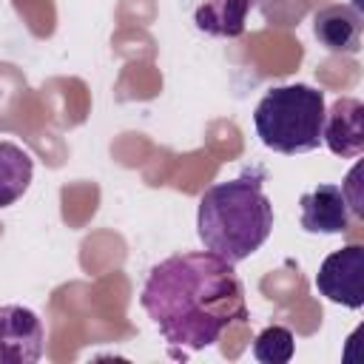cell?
I'll return each mask as SVG.
<instances>
[{
	"mask_svg": "<svg viewBox=\"0 0 364 364\" xmlns=\"http://www.w3.org/2000/svg\"><path fill=\"white\" fill-rule=\"evenodd\" d=\"M296 353V338L287 327L270 324L253 341V358L262 364H287Z\"/></svg>",
	"mask_w": 364,
	"mask_h": 364,
	"instance_id": "8fae6325",
	"label": "cell"
},
{
	"mask_svg": "<svg viewBox=\"0 0 364 364\" xmlns=\"http://www.w3.org/2000/svg\"><path fill=\"white\" fill-rule=\"evenodd\" d=\"M324 94L304 82L270 88L256 111L253 125L264 148L279 154H304L321 145Z\"/></svg>",
	"mask_w": 364,
	"mask_h": 364,
	"instance_id": "3957f363",
	"label": "cell"
},
{
	"mask_svg": "<svg viewBox=\"0 0 364 364\" xmlns=\"http://www.w3.org/2000/svg\"><path fill=\"white\" fill-rule=\"evenodd\" d=\"M321 142L341 159L364 154V102L355 97H338L324 111Z\"/></svg>",
	"mask_w": 364,
	"mask_h": 364,
	"instance_id": "8992f818",
	"label": "cell"
},
{
	"mask_svg": "<svg viewBox=\"0 0 364 364\" xmlns=\"http://www.w3.org/2000/svg\"><path fill=\"white\" fill-rule=\"evenodd\" d=\"M301 228L307 233H347L350 230V208L341 196L338 185H318L310 193H301Z\"/></svg>",
	"mask_w": 364,
	"mask_h": 364,
	"instance_id": "52a82bcc",
	"label": "cell"
},
{
	"mask_svg": "<svg viewBox=\"0 0 364 364\" xmlns=\"http://www.w3.org/2000/svg\"><path fill=\"white\" fill-rule=\"evenodd\" d=\"M316 287L324 299L344 304L350 310H361L364 307V247L347 245L324 256L316 273Z\"/></svg>",
	"mask_w": 364,
	"mask_h": 364,
	"instance_id": "277c9868",
	"label": "cell"
},
{
	"mask_svg": "<svg viewBox=\"0 0 364 364\" xmlns=\"http://www.w3.org/2000/svg\"><path fill=\"white\" fill-rule=\"evenodd\" d=\"M358 176H361V165H355V168L347 173L344 185H341V196H344V202H347L350 213H353V216H358V219H364V196H361Z\"/></svg>",
	"mask_w": 364,
	"mask_h": 364,
	"instance_id": "7c38bea8",
	"label": "cell"
},
{
	"mask_svg": "<svg viewBox=\"0 0 364 364\" xmlns=\"http://www.w3.org/2000/svg\"><path fill=\"white\" fill-rule=\"evenodd\" d=\"M34 159L14 142L0 139V208L14 205L31 185Z\"/></svg>",
	"mask_w": 364,
	"mask_h": 364,
	"instance_id": "30bf717a",
	"label": "cell"
},
{
	"mask_svg": "<svg viewBox=\"0 0 364 364\" xmlns=\"http://www.w3.org/2000/svg\"><path fill=\"white\" fill-rule=\"evenodd\" d=\"M46 330L34 310L23 304L0 307V364H34L43 358Z\"/></svg>",
	"mask_w": 364,
	"mask_h": 364,
	"instance_id": "5b68a950",
	"label": "cell"
},
{
	"mask_svg": "<svg viewBox=\"0 0 364 364\" xmlns=\"http://www.w3.org/2000/svg\"><path fill=\"white\" fill-rule=\"evenodd\" d=\"M264 168L210 185L199 196L196 233L205 250L236 264L253 256L273 230V205L264 193Z\"/></svg>",
	"mask_w": 364,
	"mask_h": 364,
	"instance_id": "7a4b0ae2",
	"label": "cell"
},
{
	"mask_svg": "<svg viewBox=\"0 0 364 364\" xmlns=\"http://www.w3.org/2000/svg\"><path fill=\"white\" fill-rule=\"evenodd\" d=\"M313 34L333 54H355L361 46V14L347 3L327 6L313 14Z\"/></svg>",
	"mask_w": 364,
	"mask_h": 364,
	"instance_id": "ba28073f",
	"label": "cell"
},
{
	"mask_svg": "<svg viewBox=\"0 0 364 364\" xmlns=\"http://www.w3.org/2000/svg\"><path fill=\"white\" fill-rule=\"evenodd\" d=\"M259 0H202L193 23L199 31L210 37H242L245 34V20L256 9Z\"/></svg>",
	"mask_w": 364,
	"mask_h": 364,
	"instance_id": "9c48e42d",
	"label": "cell"
},
{
	"mask_svg": "<svg viewBox=\"0 0 364 364\" xmlns=\"http://www.w3.org/2000/svg\"><path fill=\"white\" fill-rule=\"evenodd\" d=\"M139 304L168 344L188 350H205L230 324L247 321L245 287L233 264L210 250L176 253L154 264Z\"/></svg>",
	"mask_w": 364,
	"mask_h": 364,
	"instance_id": "6da1fadb",
	"label": "cell"
}]
</instances>
